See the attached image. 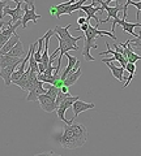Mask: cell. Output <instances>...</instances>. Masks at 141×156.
Here are the masks:
<instances>
[{
    "mask_svg": "<svg viewBox=\"0 0 141 156\" xmlns=\"http://www.w3.org/2000/svg\"><path fill=\"white\" fill-rule=\"evenodd\" d=\"M103 35H107L110 37L111 39L116 41V37L114 33L111 31H106V30H99L98 26H89V29L85 31V35H84V39H85V44H84V50H82V56L85 57L86 61H94L95 58L90 55V48H98V44H97V38L99 37H103Z\"/></svg>",
    "mask_w": 141,
    "mask_h": 156,
    "instance_id": "obj_2",
    "label": "cell"
},
{
    "mask_svg": "<svg viewBox=\"0 0 141 156\" xmlns=\"http://www.w3.org/2000/svg\"><path fill=\"white\" fill-rule=\"evenodd\" d=\"M34 156H60V155L54 152V151H47V152H41V154H37Z\"/></svg>",
    "mask_w": 141,
    "mask_h": 156,
    "instance_id": "obj_27",
    "label": "cell"
},
{
    "mask_svg": "<svg viewBox=\"0 0 141 156\" xmlns=\"http://www.w3.org/2000/svg\"><path fill=\"white\" fill-rule=\"evenodd\" d=\"M87 140V130L82 124L65 125L59 138V143L65 150H75L82 147Z\"/></svg>",
    "mask_w": 141,
    "mask_h": 156,
    "instance_id": "obj_1",
    "label": "cell"
},
{
    "mask_svg": "<svg viewBox=\"0 0 141 156\" xmlns=\"http://www.w3.org/2000/svg\"><path fill=\"white\" fill-rule=\"evenodd\" d=\"M127 43L129 46H133L132 48H140L141 50V33L139 34L136 38H132V39H128Z\"/></svg>",
    "mask_w": 141,
    "mask_h": 156,
    "instance_id": "obj_22",
    "label": "cell"
},
{
    "mask_svg": "<svg viewBox=\"0 0 141 156\" xmlns=\"http://www.w3.org/2000/svg\"><path fill=\"white\" fill-rule=\"evenodd\" d=\"M80 11H82V12L86 13V20H87V22H89L90 18H94L95 21H97V25H98V23H101V20L98 18V16H95V14H97V12L102 13V12H103V9H102L101 5H97V2H95V0H93V2H91L90 5H85V4H84V5L80 8Z\"/></svg>",
    "mask_w": 141,
    "mask_h": 156,
    "instance_id": "obj_7",
    "label": "cell"
},
{
    "mask_svg": "<svg viewBox=\"0 0 141 156\" xmlns=\"http://www.w3.org/2000/svg\"><path fill=\"white\" fill-rule=\"evenodd\" d=\"M7 55L9 56H14V57H21L25 55V50H24V46H22V43L21 42H18L16 46H14L11 51H9Z\"/></svg>",
    "mask_w": 141,
    "mask_h": 156,
    "instance_id": "obj_21",
    "label": "cell"
},
{
    "mask_svg": "<svg viewBox=\"0 0 141 156\" xmlns=\"http://www.w3.org/2000/svg\"><path fill=\"white\" fill-rule=\"evenodd\" d=\"M125 70L128 72V77H127V80H125V83L123 85V87L121 89H127L128 85L131 83V81H132V78L135 76V72H136V65L132 64V62H128L127 66H125Z\"/></svg>",
    "mask_w": 141,
    "mask_h": 156,
    "instance_id": "obj_20",
    "label": "cell"
},
{
    "mask_svg": "<svg viewBox=\"0 0 141 156\" xmlns=\"http://www.w3.org/2000/svg\"><path fill=\"white\" fill-rule=\"evenodd\" d=\"M87 22V20H86V16H82V17H79L77 18V23L81 26V25H84V23Z\"/></svg>",
    "mask_w": 141,
    "mask_h": 156,
    "instance_id": "obj_28",
    "label": "cell"
},
{
    "mask_svg": "<svg viewBox=\"0 0 141 156\" xmlns=\"http://www.w3.org/2000/svg\"><path fill=\"white\" fill-rule=\"evenodd\" d=\"M50 14H51V16H54V17H55V8H54V5H52V7L50 8Z\"/></svg>",
    "mask_w": 141,
    "mask_h": 156,
    "instance_id": "obj_30",
    "label": "cell"
},
{
    "mask_svg": "<svg viewBox=\"0 0 141 156\" xmlns=\"http://www.w3.org/2000/svg\"><path fill=\"white\" fill-rule=\"evenodd\" d=\"M95 2H97V4H101V7H102V9H103V12L105 11L107 12V18L102 20L101 23H106L107 21H110L111 18H113V20L118 18V13L124 9V4H120V3H116L115 7H109L107 4L103 2V0H95Z\"/></svg>",
    "mask_w": 141,
    "mask_h": 156,
    "instance_id": "obj_4",
    "label": "cell"
},
{
    "mask_svg": "<svg viewBox=\"0 0 141 156\" xmlns=\"http://www.w3.org/2000/svg\"><path fill=\"white\" fill-rule=\"evenodd\" d=\"M20 66V65H18ZM17 65L14 66H7V68H0V78L4 81L6 86H11L12 85V74L16 72Z\"/></svg>",
    "mask_w": 141,
    "mask_h": 156,
    "instance_id": "obj_13",
    "label": "cell"
},
{
    "mask_svg": "<svg viewBox=\"0 0 141 156\" xmlns=\"http://www.w3.org/2000/svg\"><path fill=\"white\" fill-rule=\"evenodd\" d=\"M111 2H118V0H106L105 3H106V4H107V5H109V4H110Z\"/></svg>",
    "mask_w": 141,
    "mask_h": 156,
    "instance_id": "obj_31",
    "label": "cell"
},
{
    "mask_svg": "<svg viewBox=\"0 0 141 156\" xmlns=\"http://www.w3.org/2000/svg\"><path fill=\"white\" fill-rule=\"evenodd\" d=\"M22 57H14L9 55L0 56V68H7V66H14V65H20L22 62Z\"/></svg>",
    "mask_w": 141,
    "mask_h": 156,
    "instance_id": "obj_14",
    "label": "cell"
},
{
    "mask_svg": "<svg viewBox=\"0 0 141 156\" xmlns=\"http://www.w3.org/2000/svg\"><path fill=\"white\" fill-rule=\"evenodd\" d=\"M38 101L41 104V108L47 112V113H51V112L56 111V105H55V99L51 98L50 95L47 94H42L38 96Z\"/></svg>",
    "mask_w": 141,
    "mask_h": 156,
    "instance_id": "obj_9",
    "label": "cell"
},
{
    "mask_svg": "<svg viewBox=\"0 0 141 156\" xmlns=\"http://www.w3.org/2000/svg\"><path fill=\"white\" fill-rule=\"evenodd\" d=\"M80 65H81V62H80V60H79V61H77V64L75 65V68L72 69V72L67 76V78L64 80V86L71 87L72 85H75L76 82H77V80H79V78L81 77L82 72H81V69H80Z\"/></svg>",
    "mask_w": 141,
    "mask_h": 156,
    "instance_id": "obj_11",
    "label": "cell"
},
{
    "mask_svg": "<svg viewBox=\"0 0 141 156\" xmlns=\"http://www.w3.org/2000/svg\"><path fill=\"white\" fill-rule=\"evenodd\" d=\"M22 9H24V17L21 20V22H22L24 29H26V25H28L29 21H33L34 23H37L38 20L42 17L41 14L35 13V9H30L28 4H25V3H22Z\"/></svg>",
    "mask_w": 141,
    "mask_h": 156,
    "instance_id": "obj_8",
    "label": "cell"
},
{
    "mask_svg": "<svg viewBox=\"0 0 141 156\" xmlns=\"http://www.w3.org/2000/svg\"><path fill=\"white\" fill-rule=\"evenodd\" d=\"M80 99V96L77 95V96H68V98H65L64 100L60 103V105L56 108V115H58V117L63 121V122H65V125H71V124H73V121L72 120H67L65 119V112H67V109L69 108V107H72L73 105V103L76 100H79Z\"/></svg>",
    "mask_w": 141,
    "mask_h": 156,
    "instance_id": "obj_3",
    "label": "cell"
},
{
    "mask_svg": "<svg viewBox=\"0 0 141 156\" xmlns=\"http://www.w3.org/2000/svg\"><path fill=\"white\" fill-rule=\"evenodd\" d=\"M87 2V0H79L77 3H75V4H72V5H69L68 8H65L64 11H61V13H60V16H63V14H72L73 12H76V11H80V8L84 5V4Z\"/></svg>",
    "mask_w": 141,
    "mask_h": 156,
    "instance_id": "obj_19",
    "label": "cell"
},
{
    "mask_svg": "<svg viewBox=\"0 0 141 156\" xmlns=\"http://www.w3.org/2000/svg\"><path fill=\"white\" fill-rule=\"evenodd\" d=\"M12 2H14L16 4L25 3V4H28L30 9H35V3H34V0H12Z\"/></svg>",
    "mask_w": 141,
    "mask_h": 156,
    "instance_id": "obj_24",
    "label": "cell"
},
{
    "mask_svg": "<svg viewBox=\"0 0 141 156\" xmlns=\"http://www.w3.org/2000/svg\"><path fill=\"white\" fill-rule=\"evenodd\" d=\"M121 46H123L125 48V52H127V61L128 62H132V64H136L139 60H141V56H139L137 53H135L133 50H132V47H129V44L127 42L125 43H120Z\"/></svg>",
    "mask_w": 141,
    "mask_h": 156,
    "instance_id": "obj_17",
    "label": "cell"
},
{
    "mask_svg": "<svg viewBox=\"0 0 141 156\" xmlns=\"http://www.w3.org/2000/svg\"><path fill=\"white\" fill-rule=\"evenodd\" d=\"M68 96H71L69 94H65V92H63L61 90H59V94H58V96H56V100H55V105H56V108L60 105V103L63 100L65 99V98H68Z\"/></svg>",
    "mask_w": 141,
    "mask_h": 156,
    "instance_id": "obj_23",
    "label": "cell"
},
{
    "mask_svg": "<svg viewBox=\"0 0 141 156\" xmlns=\"http://www.w3.org/2000/svg\"><path fill=\"white\" fill-rule=\"evenodd\" d=\"M127 3L129 4V5H135L136 8H137V12H139V13L141 12V0H140V2H133V0H127Z\"/></svg>",
    "mask_w": 141,
    "mask_h": 156,
    "instance_id": "obj_26",
    "label": "cell"
},
{
    "mask_svg": "<svg viewBox=\"0 0 141 156\" xmlns=\"http://www.w3.org/2000/svg\"><path fill=\"white\" fill-rule=\"evenodd\" d=\"M106 46H107V50H106L105 52H101L99 55L101 56H105V55H113V57H110V58H102V62L103 64H106V62H113V61H118L119 64L123 66V68H125L127 66V64H128V61H127V58H125L123 55H121L120 52H118V51H115V50H111L110 48V44L107 42H106Z\"/></svg>",
    "mask_w": 141,
    "mask_h": 156,
    "instance_id": "obj_6",
    "label": "cell"
},
{
    "mask_svg": "<svg viewBox=\"0 0 141 156\" xmlns=\"http://www.w3.org/2000/svg\"><path fill=\"white\" fill-rule=\"evenodd\" d=\"M116 25H119V26H121V29L125 31V33H128L129 35H132V37H137L139 34H135V31H133V29L135 27H140L141 29V23L137 21V22H128L127 20H119V18H115L114 20V22H113V26H111V33H114V30H115V27H116Z\"/></svg>",
    "mask_w": 141,
    "mask_h": 156,
    "instance_id": "obj_5",
    "label": "cell"
},
{
    "mask_svg": "<svg viewBox=\"0 0 141 156\" xmlns=\"http://www.w3.org/2000/svg\"><path fill=\"white\" fill-rule=\"evenodd\" d=\"M7 7V2L6 0H0V21H3L4 17V8Z\"/></svg>",
    "mask_w": 141,
    "mask_h": 156,
    "instance_id": "obj_25",
    "label": "cell"
},
{
    "mask_svg": "<svg viewBox=\"0 0 141 156\" xmlns=\"http://www.w3.org/2000/svg\"><path fill=\"white\" fill-rule=\"evenodd\" d=\"M95 108V104L94 103H85L82 100H76L73 105H72V109H73V117H72V121L75 120V117L79 116L81 112H85V111H89V109H94Z\"/></svg>",
    "mask_w": 141,
    "mask_h": 156,
    "instance_id": "obj_12",
    "label": "cell"
},
{
    "mask_svg": "<svg viewBox=\"0 0 141 156\" xmlns=\"http://www.w3.org/2000/svg\"><path fill=\"white\" fill-rule=\"evenodd\" d=\"M89 26H90V23L89 22H86V23H84V25H81L80 27H79V30H81V31H86L87 30V29H89Z\"/></svg>",
    "mask_w": 141,
    "mask_h": 156,
    "instance_id": "obj_29",
    "label": "cell"
},
{
    "mask_svg": "<svg viewBox=\"0 0 141 156\" xmlns=\"http://www.w3.org/2000/svg\"><path fill=\"white\" fill-rule=\"evenodd\" d=\"M20 42V37L17 35V34H14V35L9 39V41L4 44V47L2 48V51H0V56H4V55H7V53L12 50V48L17 44V43Z\"/></svg>",
    "mask_w": 141,
    "mask_h": 156,
    "instance_id": "obj_16",
    "label": "cell"
},
{
    "mask_svg": "<svg viewBox=\"0 0 141 156\" xmlns=\"http://www.w3.org/2000/svg\"><path fill=\"white\" fill-rule=\"evenodd\" d=\"M65 56H67V58H68V65H67L65 70L63 72V74H61V77H60L63 81L65 80V78H67V76H68V74H69V73L72 72V69H73V68H75V65L77 64V61H79V60H77V58H76L75 56L69 55V53H68V52L65 53Z\"/></svg>",
    "mask_w": 141,
    "mask_h": 156,
    "instance_id": "obj_18",
    "label": "cell"
},
{
    "mask_svg": "<svg viewBox=\"0 0 141 156\" xmlns=\"http://www.w3.org/2000/svg\"><path fill=\"white\" fill-rule=\"evenodd\" d=\"M72 25L69 23V25H67V26H55L54 29V33L56 34L59 38L61 39H65V41H72V42H79L81 41V39H84V37H72L71 34H69V27Z\"/></svg>",
    "mask_w": 141,
    "mask_h": 156,
    "instance_id": "obj_10",
    "label": "cell"
},
{
    "mask_svg": "<svg viewBox=\"0 0 141 156\" xmlns=\"http://www.w3.org/2000/svg\"><path fill=\"white\" fill-rule=\"evenodd\" d=\"M107 64V66L110 68V70H111V73H113V76H114V78H116L119 82H123L124 81V72H125V68H123L120 64H118V65H115V64H113V62H106Z\"/></svg>",
    "mask_w": 141,
    "mask_h": 156,
    "instance_id": "obj_15",
    "label": "cell"
}]
</instances>
